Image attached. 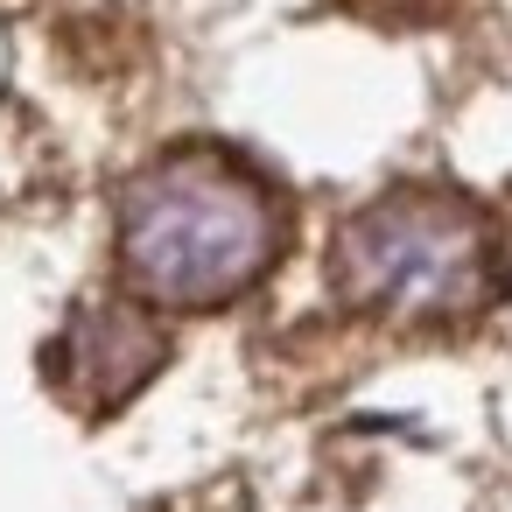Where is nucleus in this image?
<instances>
[{
    "label": "nucleus",
    "mask_w": 512,
    "mask_h": 512,
    "mask_svg": "<svg viewBox=\"0 0 512 512\" xmlns=\"http://www.w3.org/2000/svg\"><path fill=\"white\" fill-rule=\"evenodd\" d=\"M120 274L155 309H225L239 302L288 239L281 197L260 169L225 148H176L127 176L113 204Z\"/></svg>",
    "instance_id": "obj_1"
},
{
    "label": "nucleus",
    "mask_w": 512,
    "mask_h": 512,
    "mask_svg": "<svg viewBox=\"0 0 512 512\" xmlns=\"http://www.w3.org/2000/svg\"><path fill=\"white\" fill-rule=\"evenodd\" d=\"M330 281L365 323L393 330H456L477 323L498 288H505V246L484 204L456 190H386L365 204L337 246H330Z\"/></svg>",
    "instance_id": "obj_2"
},
{
    "label": "nucleus",
    "mask_w": 512,
    "mask_h": 512,
    "mask_svg": "<svg viewBox=\"0 0 512 512\" xmlns=\"http://www.w3.org/2000/svg\"><path fill=\"white\" fill-rule=\"evenodd\" d=\"M330 8H344L358 22H379V29H428V22H449L463 0H330Z\"/></svg>",
    "instance_id": "obj_4"
},
{
    "label": "nucleus",
    "mask_w": 512,
    "mask_h": 512,
    "mask_svg": "<svg viewBox=\"0 0 512 512\" xmlns=\"http://www.w3.org/2000/svg\"><path fill=\"white\" fill-rule=\"evenodd\" d=\"M169 365V330L141 302H85L50 344V379L71 407L113 414Z\"/></svg>",
    "instance_id": "obj_3"
}]
</instances>
